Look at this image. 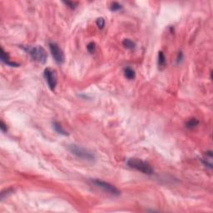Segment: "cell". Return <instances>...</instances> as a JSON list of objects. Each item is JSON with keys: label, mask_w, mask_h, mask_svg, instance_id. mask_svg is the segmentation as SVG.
<instances>
[{"label": "cell", "mask_w": 213, "mask_h": 213, "mask_svg": "<svg viewBox=\"0 0 213 213\" xmlns=\"http://www.w3.org/2000/svg\"><path fill=\"white\" fill-rule=\"evenodd\" d=\"M92 182H93V183L95 186H97L99 188H101L102 190H103L104 192L109 193V194L113 195V196H119L120 195L119 190L117 187H115L113 185L108 183V182H103V181H101V180H98V179H94Z\"/></svg>", "instance_id": "cell-4"}, {"label": "cell", "mask_w": 213, "mask_h": 213, "mask_svg": "<svg viewBox=\"0 0 213 213\" xmlns=\"http://www.w3.org/2000/svg\"><path fill=\"white\" fill-rule=\"evenodd\" d=\"M63 3L72 9H74L76 8V6L78 5V3H74V2H63Z\"/></svg>", "instance_id": "cell-17"}, {"label": "cell", "mask_w": 213, "mask_h": 213, "mask_svg": "<svg viewBox=\"0 0 213 213\" xmlns=\"http://www.w3.org/2000/svg\"><path fill=\"white\" fill-rule=\"evenodd\" d=\"M182 59V52H179L178 53V57H177V62H181Z\"/></svg>", "instance_id": "cell-19"}, {"label": "cell", "mask_w": 213, "mask_h": 213, "mask_svg": "<svg viewBox=\"0 0 213 213\" xmlns=\"http://www.w3.org/2000/svg\"><path fill=\"white\" fill-rule=\"evenodd\" d=\"M49 49L52 53V56L54 58L55 62L57 64H62L64 62V54L63 52L61 50V48L57 46L55 42H49Z\"/></svg>", "instance_id": "cell-5"}, {"label": "cell", "mask_w": 213, "mask_h": 213, "mask_svg": "<svg viewBox=\"0 0 213 213\" xmlns=\"http://www.w3.org/2000/svg\"><path fill=\"white\" fill-rule=\"evenodd\" d=\"M44 78L47 81L49 88L51 90H54L57 85V77H56L55 71L50 68H46L44 70Z\"/></svg>", "instance_id": "cell-6"}, {"label": "cell", "mask_w": 213, "mask_h": 213, "mask_svg": "<svg viewBox=\"0 0 213 213\" xmlns=\"http://www.w3.org/2000/svg\"><path fill=\"white\" fill-rule=\"evenodd\" d=\"M26 50L31 56L32 59H33L34 61L41 62V63H45L47 61V52L45 51V49L41 46L27 48Z\"/></svg>", "instance_id": "cell-3"}, {"label": "cell", "mask_w": 213, "mask_h": 213, "mask_svg": "<svg viewBox=\"0 0 213 213\" xmlns=\"http://www.w3.org/2000/svg\"><path fill=\"white\" fill-rule=\"evenodd\" d=\"M97 25L98 27L99 28H103L105 25V20L103 18H99L97 20Z\"/></svg>", "instance_id": "cell-16"}, {"label": "cell", "mask_w": 213, "mask_h": 213, "mask_svg": "<svg viewBox=\"0 0 213 213\" xmlns=\"http://www.w3.org/2000/svg\"><path fill=\"white\" fill-rule=\"evenodd\" d=\"M197 124H198L197 120L195 119V118H192V119L189 120L187 123H186V127H187V128L192 129V128H193V127H195L196 126H197Z\"/></svg>", "instance_id": "cell-13"}, {"label": "cell", "mask_w": 213, "mask_h": 213, "mask_svg": "<svg viewBox=\"0 0 213 213\" xmlns=\"http://www.w3.org/2000/svg\"><path fill=\"white\" fill-rule=\"evenodd\" d=\"M0 128H1V130L3 132H6L7 131H8V128H7V125L3 122V121H1V125H0Z\"/></svg>", "instance_id": "cell-18"}, {"label": "cell", "mask_w": 213, "mask_h": 213, "mask_svg": "<svg viewBox=\"0 0 213 213\" xmlns=\"http://www.w3.org/2000/svg\"><path fill=\"white\" fill-rule=\"evenodd\" d=\"M122 44L125 47H127L128 49H133L136 46L135 42L130 40V39H124L122 42Z\"/></svg>", "instance_id": "cell-12"}, {"label": "cell", "mask_w": 213, "mask_h": 213, "mask_svg": "<svg viewBox=\"0 0 213 213\" xmlns=\"http://www.w3.org/2000/svg\"><path fill=\"white\" fill-rule=\"evenodd\" d=\"M158 65L161 68H164L166 65V57H165L164 53L161 51L159 52V54H158Z\"/></svg>", "instance_id": "cell-11"}, {"label": "cell", "mask_w": 213, "mask_h": 213, "mask_svg": "<svg viewBox=\"0 0 213 213\" xmlns=\"http://www.w3.org/2000/svg\"><path fill=\"white\" fill-rule=\"evenodd\" d=\"M127 166H129L133 169H136L139 172H142L146 175H152L154 173V170L151 167L150 164H148L147 162L140 160V159H137V158H130L128 159V161L127 162Z\"/></svg>", "instance_id": "cell-1"}, {"label": "cell", "mask_w": 213, "mask_h": 213, "mask_svg": "<svg viewBox=\"0 0 213 213\" xmlns=\"http://www.w3.org/2000/svg\"><path fill=\"white\" fill-rule=\"evenodd\" d=\"M87 49H88L89 53L93 54V53L95 52V50H96V44L94 43L93 42H89L88 44V46H87Z\"/></svg>", "instance_id": "cell-14"}, {"label": "cell", "mask_w": 213, "mask_h": 213, "mask_svg": "<svg viewBox=\"0 0 213 213\" xmlns=\"http://www.w3.org/2000/svg\"><path fill=\"white\" fill-rule=\"evenodd\" d=\"M68 149L72 154L78 156L79 158L88 160V161H93L95 159V156L92 151L84 147H82L80 146L76 145V144H71V145L68 146Z\"/></svg>", "instance_id": "cell-2"}, {"label": "cell", "mask_w": 213, "mask_h": 213, "mask_svg": "<svg viewBox=\"0 0 213 213\" xmlns=\"http://www.w3.org/2000/svg\"><path fill=\"white\" fill-rule=\"evenodd\" d=\"M202 161L204 163L205 166L209 168H212V151H207L204 155V157L202 159Z\"/></svg>", "instance_id": "cell-8"}, {"label": "cell", "mask_w": 213, "mask_h": 213, "mask_svg": "<svg viewBox=\"0 0 213 213\" xmlns=\"http://www.w3.org/2000/svg\"><path fill=\"white\" fill-rule=\"evenodd\" d=\"M52 126H53V128H54V130L57 132V133H59V134H62V135H64V136H67L68 135V132H66V131L64 130L63 128H62V127H61V125L59 124V123H57L56 122H54L53 123H52Z\"/></svg>", "instance_id": "cell-10"}, {"label": "cell", "mask_w": 213, "mask_h": 213, "mask_svg": "<svg viewBox=\"0 0 213 213\" xmlns=\"http://www.w3.org/2000/svg\"><path fill=\"white\" fill-rule=\"evenodd\" d=\"M0 58L2 60V62H4L6 64L9 65L11 67H18L19 64L16 63V62H12L9 61V57H8V54L4 52V50L3 49V47H1V53H0Z\"/></svg>", "instance_id": "cell-7"}, {"label": "cell", "mask_w": 213, "mask_h": 213, "mask_svg": "<svg viewBox=\"0 0 213 213\" xmlns=\"http://www.w3.org/2000/svg\"><path fill=\"white\" fill-rule=\"evenodd\" d=\"M123 72H124V76L126 78H127L129 80H132V79L135 78V72H134V70L129 68V67L125 68Z\"/></svg>", "instance_id": "cell-9"}, {"label": "cell", "mask_w": 213, "mask_h": 213, "mask_svg": "<svg viewBox=\"0 0 213 213\" xmlns=\"http://www.w3.org/2000/svg\"><path fill=\"white\" fill-rule=\"evenodd\" d=\"M122 8V6L121 4H119L118 3H117V2H114V3H113L112 4H111V10L113 11H118L120 10Z\"/></svg>", "instance_id": "cell-15"}]
</instances>
